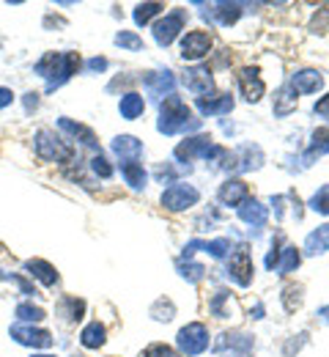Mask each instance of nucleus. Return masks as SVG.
Here are the masks:
<instances>
[{
	"mask_svg": "<svg viewBox=\"0 0 329 357\" xmlns=\"http://www.w3.org/2000/svg\"><path fill=\"white\" fill-rule=\"evenodd\" d=\"M321 86H324V77L316 69H299L291 75V89L296 93H316Z\"/></svg>",
	"mask_w": 329,
	"mask_h": 357,
	"instance_id": "20",
	"label": "nucleus"
},
{
	"mask_svg": "<svg viewBox=\"0 0 329 357\" xmlns=\"http://www.w3.org/2000/svg\"><path fill=\"white\" fill-rule=\"evenodd\" d=\"M162 8H165L162 3H141V6H135V14L132 17H135L138 25H148L157 14H162Z\"/></svg>",
	"mask_w": 329,
	"mask_h": 357,
	"instance_id": "33",
	"label": "nucleus"
},
{
	"mask_svg": "<svg viewBox=\"0 0 329 357\" xmlns=\"http://www.w3.org/2000/svg\"><path fill=\"white\" fill-rule=\"evenodd\" d=\"M324 154H329V127H319V130L313 132L310 149H307L305 157H302V165L307 168V165H313L316 157H324Z\"/></svg>",
	"mask_w": 329,
	"mask_h": 357,
	"instance_id": "25",
	"label": "nucleus"
},
{
	"mask_svg": "<svg viewBox=\"0 0 329 357\" xmlns=\"http://www.w3.org/2000/svg\"><path fill=\"white\" fill-rule=\"evenodd\" d=\"M305 338H307V335L302 333V335H299V341H291V344L285 347V355H294V352H299V349L305 347Z\"/></svg>",
	"mask_w": 329,
	"mask_h": 357,
	"instance_id": "46",
	"label": "nucleus"
},
{
	"mask_svg": "<svg viewBox=\"0 0 329 357\" xmlns=\"http://www.w3.org/2000/svg\"><path fill=\"white\" fill-rule=\"evenodd\" d=\"M33 143H36V154L47 162H69L72 160V146L63 143L52 130H39Z\"/></svg>",
	"mask_w": 329,
	"mask_h": 357,
	"instance_id": "3",
	"label": "nucleus"
},
{
	"mask_svg": "<svg viewBox=\"0 0 329 357\" xmlns=\"http://www.w3.org/2000/svg\"><path fill=\"white\" fill-rule=\"evenodd\" d=\"M195 250H206L211 259H225L231 253V239H225V236H220V239H192L184 248V259L187 261L192 259Z\"/></svg>",
	"mask_w": 329,
	"mask_h": 357,
	"instance_id": "13",
	"label": "nucleus"
},
{
	"mask_svg": "<svg viewBox=\"0 0 329 357\" xmlns=\"http://www.w3.org/2000/svg\"><path fill=\"white\" fill-rule=\"evenodd\" d=\"M225 349H231L236 355H250L252 352V335H247V333H223L214 341V352H225Z\"/></svg>",
	"mask_w": 329,
	"mask_h": 357,
	"instance_id": "17",
	"label": "nucleus"
},
{
	"mask_svg": "<svg viewBox=\"0 0 329 357\" xmlns=\"http://www.w3.org/2000/svg\"><path fill=\"white\" fill-rule=\"evenodd\" d=\"M36 105H39V93H25V107L33 110Z\"/></svg>",
	"mask_w": 329,
	"mask_h": 357,
	"instance_id": "48",
	"label": "nucleus"
},
{
	"mask_svg": "<svg viewBox=\"0 0 329 357\" xmlns=\"http://www.w3.org/2000/svg\"><path fill=\"white\" fill-rule=\"evenodd\" d=\"M296 102H299V96H296V91L291 89V83H288V86H282V89L275 93L272 110H275V116H288V113L296 110Z\"/></svg>",
	"mask_w": 329,
	"mask_h": 357,
	"instance_id": "27",
	"label": "nucleus"
},
{
	"mask_svg": "<svg viewBox=\"0 0 329 357\" xmlns=\"http://www.w3.org/2000/svg\"><path fill=\"white\" fill-rule=\"evenodd\" d=\"M239 89L244 93V99L247 102H258L261 96H264V80H261V75H258V69H252V66H244L241 72H239Z\"/></svg>",
	"mask_w": 329,
	"mask_h": 357,
	"instance_id": "16",
	"label": "nucleus"
},
{
	"mask_svg": "<svg viewBox=\"0 0 329 357\" xmlns=\"http://www.w3.org/2000/svg\"><path fill=\"white\" fill-rule=\"evenodd\" d=\"M329 250V223L319 225L313 234H307L305 239V253L307 256H324Z\"/></svg>",
	"mask_w": 329,
	"mask_h": 357,
	"instance_id": "26",
	"label": "nucleus"
},
{
	"mask_svg": "<svg viewBox=\"0 0 329 357\" xmlns=\"http://www.w3.org/2000/svg\"><path fill=\"white\" fill-rule=\"evenodd\" d=\"M302 264V253L294 248V245H285L280 250V261H278V275H288V272H294V269Z\"/></svg>",
	"mask_w": 329,
	"mask_h": 357,
	"instance_id": "32",
	"label": "nucleus"
},
{
	"mask_svg": "<svg viewBox=\"0 0 329 357\" xmlns=\"http://www.w3.org/2000/svg\"><path fill=\"white\" fill-rule=\"evenodd\" d=\"M115 45L124 47V50H132V52H141L143 47V39L138 36V33H132V31H121L118 36H115Z\"/></svg>",
	"mask_w": 329,
	"mask_h": 357,
	"instance_id": "38",
	"label": "nucleus"
},
{
	"mask_svg": "<svg viewBox=\"0 0 329 357\" xmlns=\"http://www.w3.org/2000/svg\"><path fill=\"white\" fill-rule=\"evenodd\" d=\"M17 278H19V275H11V272H3V269H0V280H11V283H17Z\"/></svg>",
	"mask_w": 329,
	"mask_h": 357,
	"instance_id": "50",
	"label": "nucleus"
},
{
	"mask_svg": "<svg viewBox=\"0 0 329 357\" xmlns=\"http://www.w3.org/2000/svg\"><path fill=\"white\" fill-rule=\"evenodd\" d=\"M239 220L247 225H252L255 231L258 228H264L266 220H269V209L261 204V201H255V198H247L241 206H239Z\"/></svg>",
	"mask_w": 329,
	"mask_h": 357,
	"instance_id": "18",
	"label": "nucleus"
},
{
	"mask_svg": "<svg viewBox=\"0 0 329 357\" xmlns=\"http://www.w3.org/2000/svg\"><path fill=\"white\" fill-rule=\"evenodd\" d=\"M58 313L66 319V321H80L83 313H86V300H77V297H63L58 303Z\"/></svg>",
	"mask_w": 329,
	"mask_h": 357,
	"instance_id": "31",
	"label": "nucleus"
},
{
	"mask_svg": "<svg viewBox=\"0 0 329 357\" xmlns=\"http://www.w3.org/2000/svg\"><path fill=\"white\" fill-rule=\"evenodd\" d=\"M157 130L162 135H179V132H195L200 130V119L192 116L187 105L173 93L159 105V121Z\"/></svg>",
	"mask_w": 329,
	"mask_h": 357,
	"instance_id": "2",
	"label": "nucleus"
},
{
	"mask_svg": "<svg viewBox=\"0 0 329 357\" xmlns=\"http://www.w3.org/2000/svg\"><path fill=\"white\" fill-rule=\"evenodd\" d=\"M252 319H264V305H261V303L252 308Z\"/></svg>",
	"mask_w": 329,
	"mask_h": 357,
	"instance_id": "51",
	"label": "nucleus"
},
{
	"mask_svg": "<svg viewBox=\"0 0 329 357\" xmlns=\"http://www.w3.org/2000/svg\"><path fill=\"white\" fill-rule=\"evenodd\" d=\"M113 151L118 154L121 162H138L143 157V143L135 135H118L113 140Z\"/></svg>",
	"mask_w": 329,
	"mask_h": 357,
	"instance_id": "19",
	"label": "nucleus"
},
{
	"mask_svg": "<svg viewBox=\"0 0 329 357\" xmlns=\"http://www.w3.org/2000/svg\"><path fill=\"white\" fill-rule=\"evenodd\" d=\"M14 102V93H11V89H0V110L3 107H8Z\"/></svg>",
	"mask_w": 329,
	"mask_h": 357,
	"instance_id": "47",
	"label": "nucleus"
},
{
	"mask_svg": "<svg viewBox=\"0 0 329 357\" xmlns=\"http://www.w3.org/2000/svg\"><path fill=\"white\" fill-rule=\"evenodd\" d=\"M316 316H319V319H321L324 324H329V305H321V308H319V313H316Z\"/></svg>",
	"mask_w": 329,
	"mask_h": 357,
	"instance_id": "49",
	"label": "nucleus"
},
{
	"mask_svg": "<svg viewBox=\"0 0 329 357\" xmlns=\"http://www.w3.org/2000/svg\"><path fill=\"white\" fill-rule=\"evenodd\" d=\"M104 338H107V330H104V324H99V321L86 324L83 333H80V344H83L86 349H99V347H104Z\"/></svg>",
	"mask_w": 329,
	"mask_h": 357,
	"instance_id": "29",
	"label": "nucleus"
},
{
	"mask_svg": "<svg viewBox=\"0 0 329 357\" xmlns=\"http://www.w3.org/2000/svg\"><path fill=\"white\" fill-rule=\"evenodd\" d=\"M22 267H25V272H28V275H33L36 280H42L47 289L58 283V272H55V267H52L49 261H45V259H28Z\"/></svg>",
	"mask_w": 329,
	"mask_h": 357,
	"instance_id": "23",
	"label": "nucleus"
},
{
	"mask_svg": "<svg viewBox=\"0 0 329 357\" xmlns=\"http://www.w3.org/2000/svg\"><path fill=\"white\" fill-rule=\"evenodd\" d=\"M118 110H121V116H124L127 121H135V119H141V116H143V110H145V102H143L141 93L129 91V93H124V96H121V105H118Z\"/></svg>",
	"mask_w": 329,
	"mask_h": 357,
	"instance_id": "28",
	"label": "nucleus"
},
{
	"mask_svg": "<svg viewBox=\"0 0 329 357\" xmlns=\"http://www.w3.org/2000/svg\"><path fill=\"white\" fill-rule=\"evenodd\" d=\"M33 357H52V355H33Z\"/></svg>",
	"mask_w": 329,
	"mask_h": 357,
	"instance_id": "52",
	"label": "nucleus"
},
{
	"mask_svg": "<svg viewBox=\"0 0 329 357\" xmlns=\"http://www.w3.org/2000/svg\"><path fill=\"white\" fill-rule=\"evenodd\" d=\"M121 176L132 190H143L148 184V174L143 171V165L138 162H121Z\"/></svg>",
	"mask_w": 329,
	"mask_h": 357,
	"instance_id": "30",
	"label": "nucleus"
},
{
	"mask_svg": "<svg viewBox=\"0 0 329 357\" xmlns=\"http://www.w3.org/2000/svg\"><path fill=\"white\" fill-rule=\"evenodd\" d=\"M176 347H179L182 355L187 357H198L200 352H206L209 349V330H206V324L192 321L187 327H182L179 335H176Z\"/></svg>",
	"mask_w": 329,
	"mask_h": 357,
	"instance_id": "4",
	"label": "nucleus"
},
{
	"mask_svg": "<svg viewBox=\"0 0 329 357\" xmlns=\"http://www.w3.org/2000/svg\"><path fill=\"white\" fill-rule=\"evenodd\" d=\"M195 107L203 113V116H225L234 110V96L231 93H223V96H209V99H198Z\"/></svg>",
	"mask_w": 329,
	"mask_h": 357,
	"instance_id": "21",
	"label": "nucleus"
},
{
	"mask_svg": "<svg viewBox=\"0 0 329 357\" xmlns=\"http://www.w3.org/2000/svg\"><path fill=\"white\" fill-rule=\"evenodd\" d=\"M261 165H264V151H261V146L244 143V146H239L234 151V171L247 174V171H255V168H261Z\"/></svg>",
	"mask_w": 329,
	"mask_h": 357,
	"instance_id": "14",
	"label": "nucleus"
},
{
	"mask_svg": "<svg viewBox=\"0 0 329 357\" xmlns=\"http://www.w3.org/2000/svg\"><path fill=\"white\" fill-rule=\"evenodd\" d=\"M228 297H231V291H228V289H220V291L211 297V303H209V311L214 313L217 319H225V316H228V311H225V300H228Z\"/></svg>",
	"mask_w": 329,
	"mask_h": 357,
	"instance_id": "39",
	"label": "nucleus"
},
{
	"mask_svg": "<svg viewBox=\"0 0 329 357\" xmlns=\"http://www.w3.org/2000/svg\"><path fill=\"white\" fill-rule=\"evenodd\" d=\"M198 201H200L198 187L184 184V181H176V184H170V187L162 192V206H165L168 212H184L189 206H195Z\"/></svg>",
	"mask_w": 329,
	"mask_h": 357,
	"instance_id": "5",
	"label": "nucleus"
},
{
	"mask_svg": "<svg viewBox=\"0 0 329 357\" xmlns=\"http://www.w3.org/2000/svg\"><path fill=\"white\" fill-rule=\"evenodd\" d=\"M239 357H247V355H239Z\"/></svg>",
	"mask_w": 329,
	"mask_h": 357,
	"instance_id": "53",
	"label": "nucleus"
},
{
	"mask_svg": "<svg viewBox=\"0 0 329 357\" xmlns=\"http://www.w3.org/2000/svg\"><path fill=\"white\" fill-rule=\"evenodd\" d=\"M176 267H179V275L189 280V283H198V280H203V264H195V261H184V259H179L176 261Z\"/></svg>",
	"mask_w": 329,
	"mask_h": 357,
	"instance_id": "35",
	"label": "nucleus"
},
{
	"mask_svg": "<svg viewBox=\"0 0 329 357\" xmlns=\"http://www.w3.org/2000/svg\"><path fill=\"white\" fill-rule=\"evenodd\" d=\"M217 198H220V204H225V206H236V209H239V206L250 198V187H247L241 178H228L225 184H220Z\"/></svg>",
	"mask_w": 329,
	"mask_h": 357,
	"instance_id": "15",
	"label": "nucleus"
},
{
	"mask_svg": "<svg viewBox=\"0 0 329 357\" xmlns=\"http://www.w3.org/2000/svg\"><path fill=\"white\" fill-rule=\"evenodd\" d=\"M206 17H211L223 28H231L241 17V6L239 3H217V6H211V11H206Z\"/></svg>",
	"mask_w": 329,
	"mask_h": 357,
	"instance_id": "24",
	"label": "nucleus"
},
{
	"mask_svg": "<svg viewBox=\"0 0 329 357\" xmlns=\"http://www.w3.org/2000/svg\"><path fill=\"white\" fill-rule=\"evenodd\" d=\"M211 50V36L206 31H189L182 39V58L184 61H200Z\"/></svg>",
	"mask_w": 329,
	"mask_h": 357,
	"instance_id": "11",
	"label": "nucleus"
},
{
	"mask_svg": "<svg viewBox=\"0 0 329 357\" xmlns=\"http://www.w3.org/2000/svg\"><path fill=\"white\" fill-rule=\"evenodd\" d=\"M58 127L63 130V132H69L72 137H77L83 146H88V149H99V140H96L94 130H88L86 124H77V121H72V119H58Z\"/></svg>",
	"mask_w": 329,
	"mask_h": 357,
	"instance_id": "22",
	"label": "nucleus"
},
{
	"mask_svg": "<svg viewBox=\"0 0 329 357\" xmlns=\"http://www.w3.org/2000/svg\"><path fill=\"white\" fill-rule=\"evenodd\" d=\"M143 357H179L170 347H165V344H151L145 352H143Z\"/></svg>",
	"mask_w": 329,
	"mask_h": 357,
	"instance_id": "43",
	"label": "nucleus"
},
{
	"mask_svg": "<svg viewBox=\"0 0 329 357\" xmlns=\"http://www.w3.org/2000/svg\"><path fill=\"white\" fill-rule=\"evenodd\" d=\"M86 69H88V72H104V69H107V58H91V61L86 63Z\"/></svg>",
	"mask_w": 329,
	"mask_h": 357,
	"instance_id": "45",
	"label": "nucleus"
},
{
	"mask_svg": "<svg viewBox=\"0 0 329 357\" xmlns=\"http://www.w3.org/2000/svg\"><path fill=\"white\" fill-rule=\"evenodd\" d=\"M91 171H94L96 176H102V178H110V176H113V165H110V162L104 160V154H102V151H99L94 160H91Z\"/></svg>",
	"mask_w": 329,
	"mask_h": 357,
	"instance_id": "42",
	"label": "nucleus"
},
{
	"mask_svg": "<svg viewBox=\"0 0 329 357\" xmlns=\"http://www.w3.org/2000/svg\"><path fill=\"white\" fill-rule=\"evenodd\" d=\"M14 313H17L19 321H28V324H33V321H45V319H47V313L42 311L39 305H31V303H19Z\"/></svg>",
	"mask_w": 329,
	"mask_h": 357,
	"instance_id": "34",
	"label": "nucleus"
},
{
	"mask_svg": "<svg viewBox=\"0 0 329 357\" xmlns=\"http://www.w3.org/2000/svg\"><path fill=\"white\" fill-rule=\"evenodd\" d=\"M211 149H214V143H211V137L209 135H195V137H187V140H182L179 146H176V160L179 162H192V160H198V157H209L211 154Z\"/></svg>",
	"mask_w": 329,
	"mask_h": 357,
	"instance_id": "8",
	"label": "nucleus"
},
{
	"mask_svg": "<svg viewBox=\"0 0 329 357\" xmlns=\"http://www.w3.org/2000/svg\"><path fill=\"white\" fill-rule=\"evenodd\" d=\"M313 110H316V116H321V119H327L329 121V93L316 102V107H313Z\"/></svg>",
	"mask_w": 329,
	"mask_h": 357,
	"instance_id": "44",
	"label": "nucleus"
},
{
	"mask_svg": "<svg viewBox=\"0 0 329 357\" xmlns=\"http://www.w3.org/2000/svg\"><path fill=\"white\" fill-rule=\"evenodd\" d=\"M310 209L319 215H329V184H324L313 198H310Z\"/></svg>",
	"mask_w": 329,
	"mask_h": 357,
	"instance_id": "40",
	"label": "nucleus"
},
{
	"mask_svg": "<svg viewBox=\"0 0 329 357\" xmlns=\"http://www.w3.org/2000/svg\"><path fill=\"white\" fill-rule=\"evenodd\" d=\"M143 86L154 99H162V96L168 99V96H173L176 77H173V72H145L143 75Z\"/></svg>",
	"mask_w": 329,
	"mask_h": 357,
	"instance_id": "12",
	"label": "nucleus"
},
{
	"mask_svg": "<svg viewBox=\"0 0 329 357\" xmlns=\"http://www.w3.org/2000/svg\"><path fill=\"white\" fill-rule=\"evenodd\" d=\"M182 83L187 86L198 99H206L211 91H214V77H211V69L209 66H192L184 72Z\"/></svg>",
	"mask_w": 329,
	"mask_h": 357,
	"instance_id": "10",
	"label": "nucleus"
},
{
	"mask_svg": "<svg viewBox=\"0 0 329 357\" xmlns=\"http://www.w3.org/2000/svg\"><path fill=\"white\" fill-rule=\"evenodd\" d=\"M151 316H154L157 321H170V319L176 316V305H173L170 300H157V303L151 305Z\"/></svg>",
	"mask_w": 329,
	"mask_h": 357,
	"instance_id": "37",
	"label": "nucleus"
},
{
	"mask_svg": "<svg viewBox=\"0 0 329 357\" xmlns=\"http://www.w3.org/2000/svg\"><path fill=\"white\" fill-rule=\"evenodd\" d=\"M225 272H228V278L234 280L236 286H241V289H247L252 283V256H250V248L247 245H239L234 253H231Z\"/></svg>",
	"mask_w": 329,
	"mask_h": 357,
	"instance_id": "7",
	"label": "nucleus"
},
{
	"mask_svg": "<svg viewBox=\"0 0 329 357\" xmlns=\"http://www.w3.org/2000/svg\"><path fill=\"white\" fill-rule=\"evenodd\" d=\"M80 63H83V61H80V52H47V55L33 66V72L47 80V91H55V89H61L66 80H72V77L77 75Z\"/></svg>",
	"mask_w": 329,
	"mask_h": 357,
	"instance_id": "1",
	"label": "nucleus"
},
{
	"mask_svg": "<svg viewBox=\"0 0 329 357\" xmlns=\"http://www.w3.org/2000/svg\"><path fill=\"white\" fill-rule=\"evenodd\" d=\"M184 22H187V8H173V11H168L165 20H159V22L154 25V39H157V45L159 47L173 45L176 36H179V31L184 28Z\"/></svg>",
	"mask_w": 329,
	"mask_h": 357,
	"instance_id": "6",
	"label": "nucleus"
},
{
	"mask_svg": "<svg viewBox=\"0 0 329 357\" xmlns=\"http://www.w3.org/2000/svg\"><path fill=\"white\" fill-rule=\"evenodd\" d=\"M11 338L22 347H33V349H49L52 347V333L47 330H39V327H28V324H14L11 330Z\"/></svg>",
	"mask_w": 329,
	"mask_h": 357,
	"instance_id": "9",
	"label": "nucleus"
},
{
	"mask_svg": "<svg viewBox=\"0 0 329 357\" xmlns=\"http://www.w3.org/2000/svg\"><path fill=\"white\" fill-rule=\"evenodd\" d=\"M282 305H285L288 313L296 311V308L302 305V286H296V283L285 286V289H282Z\"/></svg>",
	"mask_w": 329,
	"mask_h": 357,
	"instance_id": "36",
	"label": "nucleus"
},
{
	"mask_svg": "<svg viewBox=\"0 0 329 357\" xmlns=\"http://www.w3.org/2000/svg\"><path fill=\"white\" fill-rule=\"evenodd\" d=\"M154 176H157L159 184H176L179 171H176L173 165H168V162H165V165H157V168H154Z\"/></svg>",
	"mask_w": 329,
	"mask_h": 357,
	"instance_id": "41",
	"label": "nucleus"
}]
</instances>
